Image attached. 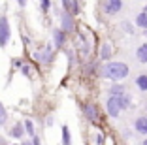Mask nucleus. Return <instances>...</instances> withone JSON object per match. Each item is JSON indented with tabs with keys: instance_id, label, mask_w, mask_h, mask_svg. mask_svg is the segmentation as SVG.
<instances>
[{
	"instance_id": "f257e3e1",
	"label": "nucleus",
	"mask_w": 147,
	"mask_h": 145,
	"mask_svg": "<svg viewBox=\"0 0 147 145\" xmlns=\"http://www.w3.org/2000/svg\"><path fill=\"white\" fill-rule=\"evenodd\" d=\"M130 74L128 64L121 62V60H106L100 68V76L104 79H109V81H123L126 79Z\"/></svg>"
},
{
	"instance_id": "f03ea898",
	"label": "nucleus",
	"mask_w": 147,
	"mask_h": 145,
	"mask_svg": "<svg viewBox=\"0 0 147 145\" xmlns=\"http://www.w3.org/2000/svg\"><path fill=\"white\" fill-rule=\"evenodd\" d=\"M121 104H119V96L115 94H109L108 100H106V113H108L111 119H117V117L121 115Z\"/></svg>"
},
{
	"instance_id": "7ed1b4c3",
	"label": "nucleus",
	"mask_w": 147,
	"mask_h": 145,
	"mask_svg": "<svg viewBox=\"0 0 147 145\" xmlns=\"http://www.w3.org/2000/svg\"><path fill=\"white\" fill-rule=\"evenodd\" d=\"M9 36H11V28H9V21L6 15L0 17V47L4 49L9 42Z\"/></svg>"
},
{
	"instance_id": "20e7f679",
	"label": "nucleus",
	"mask_w": 147,
	"mask_h": 145,
	"mask_svg": "<svg viewBox=\"0 0 147 145\" xmlns=\"http://www.w3.org/2000/svg\"><path fill=\"white\" fill-rule=\"evenodd\" d=\"M34 59L42 64H49L53 60V45H45L43 51H34Z\"/></svg>"
},
{
	"instance_id": "39448f33",
	"label": "nucleus",
	"mask_w": 147,
	"mask_h": 145,
	"mask_svg": "<svg viewBox=\"0 0 147 145\" xmlns=\"http://www.w3.org/2000/svg\"><path fill=\"white\" fill-rule=\"evenodd\" d=\"M123 9V0H106L104 2V11L108 15H117Z\"/></svg>"
},
{
	"instance_id": "423d86ee",
	"label": "nucleus",
	"mask_w": 147,
	"mask_h": 145,
	"mask_svg": "<svg viewBox=\"0 0 147 145\" xmlns=\"http://www.w3.org/2000/svg\"><path fill=\"white\" fill-rule=\"evenodd\" d=\"M83 113H85L89 123H92V124L98 123V107H96L94 104H85V106H83Z\"/></svg>"
},
{
	"instance_id": "0eeeda50",
	"label": "nucleus",
	"mask_w": 147,
	"mask_h": 145,
	"mask_svg": "<svg viewBox=\"0 0 147 145\" xmlns=\"http://www.w3.org/2000/svg\"><path fill=\"white\" fill-rule=\"evenodd\" d=\"M61 28H64L66 32L74 30V13L70 9H64V13H61Z\"/></svg>"
},
{
	"instance_id": "6e6552de",
	"label": "nucleus",
	"mask_w": 147,
	"mask_h": 145,
	"mask_svg": "<svg viewBox=\"0 0 147 145\" xmlns=\"http://www.w3.org/2000/svg\"><path fill=\"white\" fill-rule=\"evenodd\" d=\"M53 40H55V47H57V49L64 47V42H66V30H64V28H55V30H53Z\"/></svg>"
},
{
	"instance_id": "1a4fd4ad",
	"label": "nucleus",
	"mask_w": 147,
	"mask_h": 145,
	"mask_svg": "<svg viewBox=\"0 0 147 145\" xmlns=\"http://www.w3.org/2000/svg\"><path fill=\"white\" fill-rule=\"evenodd\" d=\"M25 132H26V128H25V121L23 123H15L11 126V130H9V136L13 138V140H21L23 136H25Z\"/></svg>"
},
{
	"instance_id": "9d476101",
	"label": "nucleus",
	"mask_w": 147,
	"mask_h": 145,
	"mask_svg": "<svg viewBox=\"0 0 147 145\" xmlns=\"http://www.w3.org/2000/svg\"><path fill=\"white\" fill-rule=\"evenodd\" d=\"M134 130L142 136H147V117H138L134 121Z\"/></svg>"
},
{
	"instance_id": "9b49d317",
	"label": "nucleus",
	"mask_w": 147,
	"mask_h": 145,
	"mask_svg": "<svg viewBox=\"0 0 147 145\" xmlns=\"http://www.w3.org/2000/svg\"><path fill=\"white\" fill-rule=\"evenodd\" d=\"M134 85L138 87V90H140V92H147V72L138 74V76H136Z\"/></svg>"
},
{
	"instance_id": "f8f14e48",
	"label": "nucleus",
	"mask_w": 147,
	"mask_h": 145,
	"mask_svg": "<svg viewBox=\"0 0 147 145\" xmlns=\"http://www.w3.org/2000/svg\"><path fill=\"white\" fill-rule=\"evenodd\" d=\"M111 55H113V47L109 45L108 42L102 43V45H100V60H104V62H106V60L111 59Z\"/></svg>"
},
{
	"instance_id": "ddd939ff",
	"label": "nucleus",
	"mask_w": 147,
	"mask_h": 145,
	"mask_svg": "<svg viewBox=\"0 0 147 145\" xmlns=\"http://www.w3.org/2000/svg\"><path fill=\"white\" fill-rule=\"evenodd\" d=\"M136 59H138V62L147 64V42L142 43V45H138V49H136Z\"/></svg>"
},
{
	"instance_id": "4468645a",
	"label": "nucleus",
	"mask_w": 147,
	"mask_h": 145,
	"mask_svg": "<svg viewBox=\"0 0 147 145\" xmlns=\"http://www.w3.org/2000/svg\"><path fill=\"white\" fill-rule=\"evenodd\" d=\"M119 104H121V109H123V111L130 109V107H132V96H130L128 92L119 94Z\"/></svg>"
},
{
	"instance_id": "2eb2a0df",
	"label": "nucleus",
	"mask_w": 147,
	"mask_h": 145,
	"mask_svg": "<svg viewBox=\"0 0 147 145\" xmlns=\"http://www.w3.org/2000/svg\"><path fill=\"white\" fill-rule=\"evenodd\" d=\"M126 92V87L123 85L121 81H113V85L108 89V94H115V96H119V94Z\"/></svg>"
},
{
	"instance_id": "dca6fc26",
	"label": "nucleus",
	"mask_w": 147,
	"mask_h": 145,
	"mask_svg": "<svg viewBox=\"0 0 147 145\" xmlns=\"http://www.w3.org/2000/svg\"><path fill=\"white\" fill-rule=\"evenodd\" d=\"M134 25L138 26V28H147V11L143 9V11H140L138 15H136V19H134Z\"/></svg>"
},
{
	"instance_id": "f3484780",
	"label": "nucleus",
	"mask_w": 147,
	"mask_h": 145,
	"mask_svg": "<svg viewBox=\"0 0 147 145\" xmlns=\"http://www.w3.org/2000/svg\"><path fill=\"white\" fill-rule=\"evenodd\" d=\"M62 143H64V145H70V143H72V138H70V128L66 126V124L62 126Z\"/></svg>"
},
{
	"instance_id": "a211bd4d",
	"label": "nucleus",
	"mask_w": 147,
	"mask_h": 145,
	"mask_svg": "<svg viewBox=\"0 0 147 145\" xmlns=\"http://www.w3.org/2000/svg\"><path fill=\"white\" fill-rule=\"evenodd\" d=\"M25 128H26V134L30 138H34L36 134H34V124H32V121H25Z\"/></svg>"
},
{
	"instance_id": "6ab92c4d",
	"label": "nucleus",
	"mask_w": 147,
	"mask_h": 145,
	"mask_svg": "<svg viewBox=\"0 0 147 145\" xmlns=\"http://www.w3.org/2000/svg\"><path fill=\"white\" fill-rule=\"evenodd\" d=\"M6 121H8V113H6L4 106L0 104V126H4V124H6Z\"/></svg>"
},
{
	"instance_id": "aec40b11",
	"label": "nucleus",
	"mask_w": 147,
	"mask_h": 145,
	"mask_svg": "<svg viewBox=\"0 0 147 145\" xmlns=\"http://www.w3.org/2000/svg\"><path fill=\"white\" fill-rule=\"evenodd\" d=\"M123 30H125L126 34H134V25L128 23V21H125V23H123Z\"/></svg>"
},
{
	"instance_id": "412c9836",
	"label": "nucleus",
	"mask_w": 147,
	"mask_h": 145,
	"mask_svg": "<svg viewBox=\"0 0 147 145\" xmlns=\"http://www.w3.org/2000/svg\"><path fill=\"white\" fill-rule=\"evenodd\" d=\"M40 2H42V11L47 13L49 8H51V0H40Z\"/></svg>"
},
{
	"instance_id": "4be33fe9",
	"label": "nucleus",
	"mask_w": 147,
	"mask_h": 145,
	"mask_svg": "<svg viewBox=\"0 0 147 145\" xmlns=\"http://www.w3.org/2000/svg\"><path fill=\"white\" fill-rule=\"evenodd\" d=\"M70 11H72L74 15L79 13V0H72V9H70Z\"/></svg>"
},
{
	"instance_id": "5701e85b",
	"label": "nucleus",
	"mask_w": 147,
	"mask_h": 145,
	"mask_svg": "<svg viewBox=\"0 0 147 145\" xmlns=\"http://www.w3.org/2000/svg\"><path fill=\"white\" fill-rule=\"evenodd\" d=\"M21 72H23V76H25V77H32V70H30V66H23Z\"/></svg>"
},
{
	"instance_id": "b1692460",
	"label": "nucleus",
	"mask_w": 147,
	"mask_h": 145,
	"mask_svg": "<svg viewBox=\"0 0 147 145\" xmlns=\"http://www.w3.org/2000/svg\"><path fill=\"white\" fill-rule=\"evenodd\" d=\"M96 143H98V145L106 143V138H104V134H96Z\"/></svg>"
},
{
	"instance_id": "393cba45",
	"label": "nucleus",
	"mask_w": 147,
	"mask_h": 145,
	"mask_svg": "<svg viewBox=\"0 0 147 145\" xmlns=\"http://www.w3.org/2000/svg\"><path fill=\"white\" fill-rule=\"evenodd\" d=\"M13 66H15V68H23L25 64H23V60H21V59H13Z\"/></svg>"
},
{
	"instance_id": "a878e982",
	"label": "nucleus",
	"mask_w": 147,
	"mask_h": 145,
	"mask_svg": "<svg viewBox=\"0 0 147 145\" xmlns=\"http://www.w3.org/2000/svg\"><path fill=\"white\" fill-rule=\"evenodd\" d=\"M53 123H55V121H53V119H51V117H49V119H47V121H45V124H47V126H53Z\"/></svg>"
},
{
	"instance_id": "bb28decb",
	"label": "nucleus",
	"mask_w": 147,
	"mask_h": 145,
	"mask_svg": "<svg viewBox=\"0 0 147 145\" xmlns=\"http://www.w3.org/2000/svg\"><path fill=\"white\" fill-rule=\"evenodd\" d=\"M23 43H25V45H30V40H28V38L25 36V38H23Z\"/></svg>"
},
{
	"instance_id": "cd10ccee",
	"label": "nucleus",
	"mask_w": 147,
	"mask_h": 145,
	"mask_svg": "<svg viewBox=\"0 0 147 145\" xmlns=\"http://www.w3.org/2000/svg\"><path fill=\"white\" fill-rule=\"evenodd\" d=\"M17 4H19V6H21V8H23V6L26 4V0H17Z\"/></svg>"
},
{
	"instance_id": "c85d7f7f",
	"label": "nucleus",
	"mask_w": 147,
	"mask_h": 145,
	"mask_svg": "<svg viewBox=\"0 0 147 145\" xmlns=\"http://www.w3.org/2000/svg\"><path fill=\"white\" fill-rule=\"evenodd\" d=\"M142 34H143V36L147 38V28H143V30H142Z\"/></svg>"
},
{
	"instance_id": "c756f323",
	"label": "nucleus",
	"mask_w": 147,
	"mask_h": 145,
	"mask_svg": "<svg viewBox=\"0 0 147 145\" xmlns=\"http://www.w3.org/2000/svg\"><path fill=\"white\" fill-rule=\"evenodd\" d=\"M142 143H143V145H147V138H145V140H143V141H142Z\"/></svg>"
},
{
	"instance_id": "7c9ffc66",
	"label": "nucleus",
	"mask_w": 147,
	"mask_h": 145,
	"mask_svg": "<svg viewBox=\"0 0 147 145\" xmlns=\"http://www.w3.org/2000/svg\"><path fill=\"white\" fill-rule=\"evenodd\" d=\"M143 9H145V11H147V4H145V8H143Z\"/></svg>"
},
{
	"instance_id": "2f4dec72",
	"label": "nucleus",
	"mask_w": 147,
	"mask_h": 145,
	"mask_svg": "<svg viewBox=\"0 0 147 145\" xmlns=\"http://www.w3.org/2000/svg\"><path fill=\"white\" fill-rule=\"evenodd\" d=\"M0 143H2V140H0Z\"/></svg>"
},
{
	"instance_id": "473e14b6",
	"label": "nucleus",
	"mask_w": 147,
	"mask_h": 145,
	"mask_svg": "<svg viewBox=\"0 0 147 145\" xmlns=\"http://www.w3.org/2000/svg\"><path fill=\"white\" fill-rule=\"evenodd\" d=\"M145 107H147V106H145Z\"/></svg>"
}]
</instances>
